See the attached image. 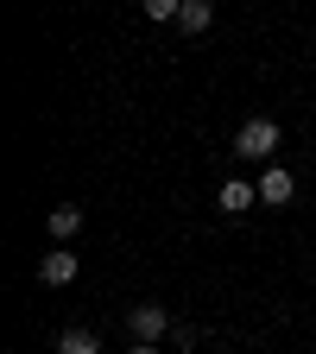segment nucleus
<instances>
[{
  "instance_id": "obj_10",
  "label": "nucleus",
  "mask_w": 316,
  "mask_h": 354,
  "mask_svg": "<svg viewBox=\"0 0 316 354\" xmlns=\"http://www.w3.org/2000/svg\"><path fill=\"white\" fill-rule=\"evenodd\" d=\"M133 354H158V348H152V342H133Z\"/></svg>"
},
{
  "instance_id": "obj_9",
  "label": "nucleus",
  "mask_w": 316,
  "mask_h": 354,
  "mask_svg": "<svg viewBox=\"0 0 316 354\" xmlns=\"http://www.w3.org/2000/svg\"><path fill=\"white\" fill-rule=\"evenodd\" d=\"M184 13V0H146V19H177Z\"/></svg>"
},
{
  "instance_id": "obj_3",
  "label": "nucleus",
  "mask_w": 316,
  "mask_h": 354,
  "mask_svg": "<svg viewBox=\"0 0 316 354\" xmlns=\"http://www.w3.org/2000/svg\"><path fill=\"white\" fill-rule=\"evenodd\" d=\"M38 279H44V285H70V279H76V253H44V259H38Z\"/></svg>"
},
{
  "instance_id": "obj_7",
  "label": "nucleus",
  "mask_w": 316,
  "mask_h": 354,
  "mask_svg": "<svg viewBox=\"0 0 316 354\" xmlns=\"http://www.w3.org/2000/svg\"><path fill=\"white\" fill-rule=\"evenodd\" d=\"M76 228H82V209H76V203H57V209H51V234H57V241H70Z\"/></svg>"
},
{
  "instance_id": "obj_8",
  "label": "nucleus",
  "mask_w": 316,
  "mask_h": 354,
  "mask_svg": "<svg viewBox=\"0 0 316 354\" xmlns=\"http://www.w3.org/2000/svg\"><path fill=\"white\" fill-rule=\"evenodd\" d=\"M57 354H102V342L89 335V329H70V335L57 342Z\"/></svg>"
},
{
  "instance_id": "obj_2",
  "label": "nucleus",
  "mask_w": 316,
  "mask_h": 354,
  "mask_svg": "<svg viewBox=\"0 0 316 354\" xmlns=\"http://www.w3.org/2000/svg\"><path fill=\"white\" fill-rule=\"evenodd\" d=\"M127 329H133V342H158V335H171V317H165V304H133Z\"/></svg>"
},
{
  "instance_id": "obj_6",
  "label": "nucleus",
  "mask_w": 316,
  "mask_h": 354,
  "mask_svg": "<svg viewBox=\"0 0 316 354\" xmlns=\"http://www.w3.org/2000/svg\"><path fill=\"white\" fill-rule=\"evenodd\" d=\"M209 19H215L209 0H184V13H177V26H184V32H209Z\"/></svg>"
},
{
  "instance_id": "obj_1",
  "label": "nucleus",
  "mask_w": 316,
  "mask_h": 354,
  "mask_svg": "<svg viewBox=\"0 0 316 354\" xmlns=\"http://www.w3.org/2000/svg\"><path fill=\"white\" fill-rule=\"evenodd\" d=\"M234 152H241V158H272V152H279V127H272V120H247V127L234 133Z\"/></svg>"
},
{
  "instance_id": "obj_5",
  "label": "nucleus",
  "mask_w": 316,
  "mask_h": 354,
  "mask_svg": "<svg viewBox=\"0 0 316 354\" xmlns=\"http://www.w3.org/2000/svg\"><path fill=\"white\" fill-rule=\"evenodd\" d=\"M221 209H228V215H241V209H253L259 203V184H241V177H234V184H221V196H215Z\"/></svg>"
},
{
  "instance_id": "obj_4",
  "label": "nucleus",
  "mask_w": 316,
  "mask_h": 354,
  "mask_svg": "<svg viewBox=\"0 0 316 354\" xmlns=\"http://www.w3.org/2000/svg\"><path fill=\"white\" fill-rule=\"evenodd\" d=\"M291 190H297V184H291L285 165H272V171L259 177V203H291Z\"/></svg>"
}]
</instances>
